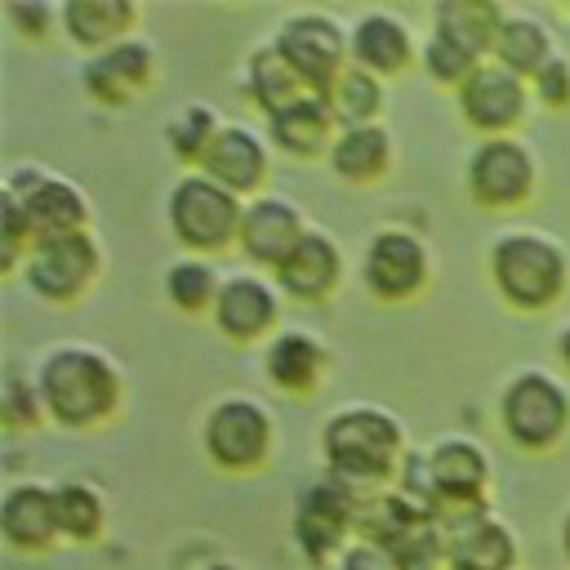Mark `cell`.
I'll use <instances>...</instances> for the list:
<instances>
[{"mask_svg":"<svg viewBox=\"0 0 570 570\" xmlns=\"http://www.w3.org/2000/svg\"><path fill=\"white\" fill-rule=\"evenodd\" d=\"M36 383L45 396V414L53 428L94 432L120 414L125 374L111 352L94 343H58L40 356Z\"/></svg>","mask_w":570,"mask_h":570,"instance_id":"1","label":"cell"},{"mask_svg":"<svg viewBox=\"0 0 570 570\" xmlns=\"http://www.w3.org/2000/svg\"><path fill=\"white\" fill-rule=\"evenodd\" d=\"M410 445H405V423L383 410V405H370V401H352V405H338L325 428H321V459H325V472L356 485L361 494L365 490H387L396 485V472L405 463Z\"/></svg>","mask_w":570,"mask_h":570,"instance_id":"2","label":"cell"},{"mask_svg":"<svg viewBox=\"0 0 570 570\" xmlns=\"http://www.w3.org/2000/svg\"><path fill=\"white\" fill-rule=\"evenodd\" d=\"M485 267H490V285L499 289V298L512 312H525V316L552 312L566 298V289H570V258H566V249L552 236L530 232V227L499 232L490 240Z\"/></svg>","mask_w":570,"mask_h":570,"instance_id":"3","label":"cell"},{"mask_svg":"<svg viewBox=\"0 0 570 570\" xmlns=\"http://www.w3.org/2000/svg\"><path fill=\"white\" fill-rule=\"evenodd\" d=\"M361 508H365V494L356 485H347L330 472L312 476L294 494V512H289V539H294L298 557L316 570L338 561L343 548L361 530Z\"/></svg>","mask_w":570,"mask_h":570,"instance_id":"4","label":"cell"},{"mask_svg":"<svg viewBox=\"0 0 570 570\" xmlns=\"http://www.w3.org/2000/svg\"><path fill=\"white\" fill-rule=\"evenodd\" d=\"M240 218H245V200L236 191L218 187L214 178H205L200 169L183 174L165 196V223H169L174 240L196 258L236 249Z\"/></svg>","mask_w":570,"mask_h":570,"instance_id":"5","label":"cell"},{"mask_svg":"<svg viewBox=\"0 0 570 570\" xmlns=\"http://www.w3.org/2000/svg\"><path fill=\"white\" fill-rule=\"evenodd\" d=\"M499 428L525 454H548L570 432V387L548 370H517L499 392Z\"/></svg>","mask_w":570,"mask_h":570,"instance_id":"6","label":"cell"},{"mask_svg":"<svg viewBox=\"0 0 570 570\" xmlns=\"http://www.w3.org/2000/svg\"><path fill=\"white\" fill-rule=\"evenodd\" d=\"M272 445H276V423L258 396H223L209 405V414L200 423L205 459L232 476L267 468Z\"/></svg>","mask_w":570,"mask_h":570,"instance_id":"7","label":"cell"},{"mask_svg":"<svg viewBox=\"0 0 570 570\" xmlns=\"http://www.w3.org/2000/svg\"><path fill=\"white\" fill-rule=\"evenodd\" d=\"M18 276L27 281V289L40 303L71 307V303H80L98 285V276H102V245H98L94 227L67 232V236H53V240H36Z\"/></svg>","mask_w":570,"mask_h":570,"instance_id":"8","label":"cell"},{"mask_svg":"<svg viewBox=\"0 0 570 570\" xmlns=\"http://www.w3.org/2000/svg\"><path fill=\"white\" fill-rule=\"evenodd\" d=\"M463 187H468V200L481 205V209H494V214L521 209L534 196V187H539L534 151L517 134H508V138H481L472 147V156H468Z\"/></svg>","mask_w":570,"mask_h":570,"instance_id":"9","label":"cell"},{"mask_svg":"<svg viewBox=\"0 0 570 570\" xmlns=\"http://www.w3.org/2000/svg\"><path fill=\"white\" fill-rule=\"evenodd\" d=\"M361 285L379 303H410L432 285V254L414 227H379L361 254Z\"/></svg>","mask_w":570,"mask_h":570,"instance_id":"10","label":"cell"},{"mask_svg":"<svg viewBox=\"0 0 570 570\" xmlns=\"http://www.w3.org/2000/svg\"><path fill=\"white\" fill-rule=\"evenodd\" d=\"M272 45L285 53V62L303 76V85L312 94H325L347 67H352V45H347V27L334 18V13H321V9H303V13H289Z\"/></svg>","mask_w":570,"mask_h":570,"instance_id":"11","label":"cell"},{"mask_svg":"<svg viewBox=\"0 0 570 570\" xmlns=\"http://www.w3.org/2000/svg\"><path fill=\"white\" fill-rule=\"evenodd\" d=\"M530 102H534L530 80H521L517 71L499 67L494 58L481 62V67L468 76V85L454 94L459 120H463L476 138H508V134H517V125L525 120Z\"/></svg>","mask_w":570,"mask_h":570,"instance_id":"12","label":"cell"},{"mask_svg":"<svg viewBox=\"0 0 570 570\" xmlns=\"http://www.w3.org/2000/svg\"><path fill=\"white\" fill-rule=\"evenodd\" d=\"M4 187L22 200V214H27L36 240H53V236H67V232H85L89 227V196L67 174L18 165L4 178Z\"/></svg>","mask_w":570,"mask_h":570,"instance_id":"13","label":"cell"},{"mask_svg":"<svg viewBox=\"0 0 570 570\" xmlns=\"http://www.w3.org/2000/svg\"><path fill=\"white\" fill-rule=\"evenodd\" d=\"M312 232L307 214L298 200L289 196H276V191H263L254 200H245V218H240V240H236V254L254 267V272H276L294 245Z\"/></svg>","mask_w":570,"mask_h":570,"instance_id":"14","label":"cell"},{"mask_svg":"<svg viewBox=\"0 0 570 570\" xmlns=\"http://www.w3.org/2000/svg\"><path fill=\"white\" fill-rule=\"evenodd\" d=\"M156 45L147 36H129L102 53H89L80 67V89L98 107H129L156 85Z\"/></svg>","mask_w":570,"mask_h":570,"instance_id":"15","label":"cell"},{"mask_svg":"<svg viewBox=\"0 0 570 570\" xmlns=\"http://www.w3.org/2000/svg\"><path fill=\"white\" fill-rule=\"evenodd\" d=\"M281 298L285 294L276 289V281L267 272H254V267L232 272L214 303V325L227 343H240V347L263 343L281 330Z\"/></svg>","mask_w":570,"mask_h":570,"instance_id":"16","label":"cell"},{"mask_svg":"<svg viewBox=\"0 0 570 570\" xmlns=\"http://www.w3.org/2000/svg\"><path fill=\"white\" fill-rule=\"evenodd\" d=\"M428 468L436 481V517L490 508V454L472 436H441L428 445Z\"/></svg>","mask_w":570,"mask_h":570,"instance_id":"17","label":"cell"},{"mask_svg":"<svg viewBox=\"0 0 570 570\" xmlns=\"http://www.w3.org/2000/svg\"><path fill=\"white\" fill-rule=\"evenodd\" d=\"M200 174L214 178L218 187L236 191L240 200L263 196V183L272 174V142H267V134H258V129H249L240 120L223 125L214 147H209V156H205V165H200Z\"/></svg>","mask_w":570,"mask_h":570,"instance_id":"18","label":"cell"},{"mask_svg":"<svg viewBox=\"0 0 570 570\" xmlns=\"http://www.w3.org/2000/svg\"><path fill=\"white\" fill-rule=\"evenodd\" d=\"M272 281L294 303H330L343 285V245L325 227H312L294 245V254L272 272Z\"/></svg>","mask_w":570,"mask_h":570,"instance_id":"19","label":"cell"},{"mask_svg":"<svg viewBox=\"0 0 570 570\" xmlns=\"http://www.w3.org/2000/svg\"><path fill=\"white\" fill-rule=\"evenodd\" d=\"M0 534L13 552H49L62 539L58 485L53 481H13L0 499Z\"/></svg>","mask_w":570,"mask_h":570,"instance_id":"20","label":"cell"},{"mask_svg":"<svg viewBox=\"0 0 570 570\" xmlns=\"http://www.w3.org/2000/svg\"><path fill=\"white\" fill-rule=\"evenodd\" d=\"M445 530V548L454 566H472V570H517L521 548L508 521H499L490 508L476 512H450L436 517Z\"/></svg>","mask_w":570,"mask_h":570,"instance_id":"21","label":"cell"},{"mask_svg":"<svg viewBox=\"0 0 570 570\" xmlns=\"http://www.w3.org/2000/svg\"><path fill=\"white\" fill-rule=\"evenodd\" d=\"M347 45H352V62L365 67L370 76H379V80L405 76L419 62V49H423V45H414L410 22L387 13V9L356 13V22L347 27Z\"/></svg>","mask_w":570,"mask_h":570,"instance_id":"22","label":"cell"},{"mask_svg":"<svg viewBox=\"0 0 570 570\" xmlns=\"http://www.w3.org/2000/svg\"><path fill=\"white\" fill-rule=\"evenodd\" d=\"M263 374L285 396H312L330 374V347L298 325H285L263 347Z\"/></svg>","mask_w":570,"mask_h":570,"instance_id":"23","label":"cell"},{"mask_svg":"<svg viewBox=\"0 0 570 570\" xmlns=\"http://www.w3.org/2000/svg\"><path fill=\"white\" fill-rule=\"evenodd\" d=\"M263 134L267 142L281 151V156H294V160H325L334 138H338V120L325 102V94H303L298 102H289L285 111L267 116L263 120Z\"/></svg>","mask_w":570,"mask_h":570,"instance_id":"24","label":"cell"},{"mask_svg":"<svg viewBox=\"0 0 570 570\" xmlns=\"http://www.w3.org/2000/svg\"><path fill=\"white\" fill-rule=\"evenodd\" d=\"M392 160H396V142H392V129L387 125H352V129H338L325 165L334 169V178H343L347 187H374L392 174Z\"/></svg>","mask_w":570,"mask_h":570,"instance_id":"25","label":"cell"},{"mask_svg":"<svg viewBox=\"0 0 570 570\" xmlns=\"http://www.w3.org/2000/svg\"><path fill=\"white\" fill-rule=\"evenodd\" d=\"M142 9L134 0H62V36L85 53H102L134 36Z\"/></svg>","mask_w":570,"mask_h":570,"instance_id":"26","label":"cell"},{"mask_svg":"<svg viewBox=\"0 0 570 570\" xmlns=\"http://www.w3.org/2000/svg\"><path fill=\"white\" fill-rule=\"evenodd\" d=\"M503 4L494 0H441L432 9V36L459 45L463 53H472L476 62L494 58V40L503 27Z\"/></svg>","mask_w":570,"mask_h":570,"instance_id":"27","label":"cell"},{"mask_svg":"<svg viewBox=\"0 0 570 570\" xmlns=\"http://www.w3.org/2000/svg\"><path fill=\"white\" fill-rule=\"evenodd\" d=\"M245 94H249V102L263 111V120L267 116H276V111H285L289 102H298L303 94H312L307 85H303V76L285 62V53L267 40V45H258L249 58H245Z\"/></svg>","mask_w":570,"mask_h":570,"instance_id":"28","label":"cell"},{"mask_svg":"<svg viewBox=\"0 0 570 570\" xmlns=\"http://www.w3.org/2000/svg\"><path fill=\"white\" fill-rule=\"evenodd\" d=\"M557 53L552 45V31L548 22H539L534 13H521V9H508L503 13V27H499V40H494V62L517 71L521 80H534L539 67Z\"/></svg>","mask_w":570,"mask_h":570,"instance_id":"29","label":"cell"},{"mask_svg":"<svg viewBox=\"0 0 570 570\" xmlns=\"http://www.w3.org/2000/svg\"><path fill=\"white\" fill-rule=\"evenodd\" d=\"M223 281L227 276H218V267L209 258L183 254V258H174L165 267V298L183 316H214V303L223 294Z\"/></svg>","mask_w":570,"mask_h":570,"instance_id":"30","label":"cell"},{"mask_svg":"<svg viewBox=\"0 0 570 570\" xmlns=\"http://www.w3.org/2000/svg\"><path fill=\"white\" fill-rule=\"evenodd\" d=\"M325 102L338 120V129H352V125H383V102H387V89L379 76H370L365 67H347L330 89H325Z\"/></svg>","mask_w":570,"mask_h":570,"instance_id":"31","label":"cell"},{"mask_svg":"<svg viewBox=\"0 0 570 570\" xmlns=\"http://www.w3.org/2000/svg\"><path fill=\"white\" fill-rule=\"evenodd\" d=\"M218 129H223V120H218V111L205 107V102H187V107H178V111L165 120V147H169V156L183 165V174H191V169L205 165V156H209Z\"/></svg>","mask_w":570,"mask_h":570,"instance_id":"32","label":"cell"},{"mask_svg":"<svg viewBox=\"0 0 570 570\" xmlns=\"http://www.w3.org/2000/svg\"><path fill=\"white\" fill-rule=\"evenodd\" d=\"M58 485V525H62V539L71 543H98L107 534V499L94 481H80V476H67V481H53Z\"/></svg>","mask_w":570,"mask_h":570,"instance_id":"33","label":"cell"},{"mask_svg":"<svg viewBox=\"0 0 570 570\" xmlns=\"http://www.w3.org/2000/svg\"><path fill=\"white\" fill-rule=\"evenodd\" d=\"M0 423L9 432H36L49 423L45 414V396H40V383H36V370H18L9 365L0 374Z\"/></svg>","mask_w":570,"mask_h":570,"instance_id":"34","label":"cell"},{"mask_svg":"<svg viewBox=\"0 0 570 570\" xmlns=\"http://www.w3.org/2000/svg\"><path fill=\"white\" fill-rule=\"evenodd\" d=\"M31 245H36V236H31V223L22 214V200L4 187L0 191V272L18 276L27 254H31Z\"/></svg>","mask_w":570,"mask_h":570,"instance_id":"35","label":"cell"},{"mask_svg":"<svg viewBox=\"0 0 570 570\" xmlns=\"http://www.w3.org/2000/svg\"><path fill=\"white\" fill-rule=\"evenodd\" d=\"M419 67L436 80V85H445V89H463L468 85V76L481 67L472 53H463L459 45H450V40H441V36H428L423 40V49H419Z\"/></svg>","mask_w":570,"mask_h":570,"instance_id":"36","label":"cell"},{"mask_svg":"<svg viewBox=\"0 0 570 570\" xmlns=\"http://www.w3.org/2000/svg\"><path fill=\"white\" fill-rule=\"evenodd\" d=\"M4 18L18 27V36L27 40H49L53 27L62 31V4H45V0H9Z\"/></svg>","mask_w":570,"mask_h":570,"instance_id":"37","label":"cell"},{"mask_svg":"<svg viewBox=\"0 0 570 570\" xmlns=\"http://www.w3.org/2000/svg\"><path fill=\"white\" fill-rule=\"evenodd\" d=\"M530 89H534V102H539V107L566 111V107H570V58H566V53H552V58L539 67V76L530 80Z\"/></svg>","mask_w":570,"mask_h":570,"instance_id":"38","label":"cell"},{"mask_svg":"<svg viewBox=\"0 0 570 570\" xmlns=\"http://www.w3.org/2000/svg\"><path fill=\"white\" fill-rule=\"evenodd\" d=\"M338 570H401V566H396V557H392L383 543H374V539H361V534H356V539L343 548Z\"/></svg>","mask_w":570,"mask_h":570,"instance_id":"39","label":"cell"},{"mask_svg":"<svg viewBox=\"0 0 570 570\" xmlns=\"http://www.w3.org/2000/svg\"><path fill=\"white\" fill-rule=\"evenodd\" d=\"M557 361H561V370L570 374V321L557 330Z\"/></svg>","mask_w":570,"mask_h":570,"instance_id":"40","label":"cell"},{"mask_svg":"<svg viewBox=\"0 0 570 570\" xmlns=\"http://www.w3.org/2000/svg\"><path fill=\"white\" fill-rule=\"evenodd\" d=\"M561 552H566V561H570V512L561 517Z\"/></svg>","mask_w":570,"mask_h":570,"instance_id":"41","label":"cell"},{"mask_svg":"<svg viewBox=\"0 0 570 570\" xmlns=\"http://www.w3.org/2000/svg\"><path fill=\"white\" fill-rule=\"evenodd\" d=\"M200 570H240L236 561H209V566H200Z\"/></svg>","mask_w":570,"mask_h":570,"instance_id":"42","label":"cell"},{"mask_svg":"<svg viewBox=\"0 0 570 570\" xmlns=\"http://www.w3.org/2000/svg\"><path fill=\"white\" fill-rule=\"evenodd\" d=\"M445 570H472V566H454V561H450V566H445Z\"/></svg>","mask_w":570,"mask_h":570,"instance_id":"43","label":"cell"}]
</instances>
